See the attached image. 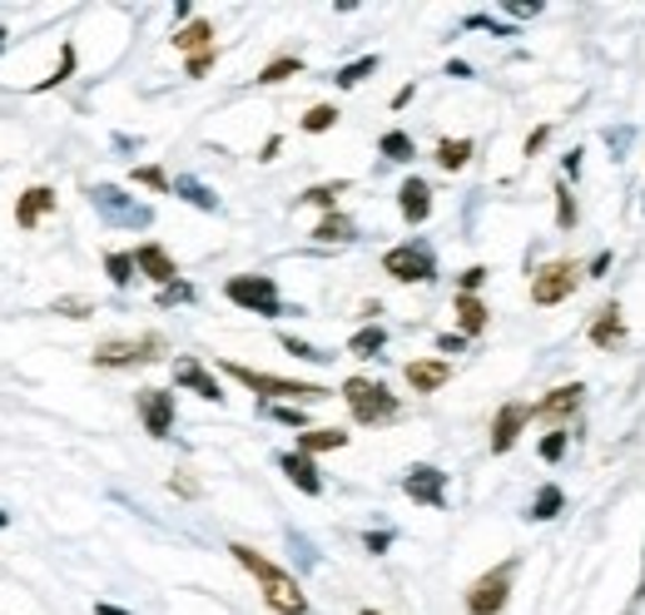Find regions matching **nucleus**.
I'll use <instances>...</instances> for the list:
<instances>
[{
  "label": "nucleus",
  "instance_id": "obj_53",
  "mask_svg": "<svg viewBox=\"0 0 645 615\" xmlns=\"http://www.w3.org/2000/svg\"><path fill=\"white\" fill-rule=\"evenodd\" d=\"M94 615H130V611H120V606H110V601H100V606H94Z\"/></svg>",
  "mask_w": 645,
  "mask_h": 615
},
{
  "label": "nucleus",
  "instance_id": "obj_16",
  "mask_svg": "<svg viewBox=\"0 0 645 615\" xmlns=\"http://www.w3.org/2000/svg\"><path fill=\"white\" fill-rule=\"evenodd\" d=\"M581 397H586V387L581 383H566V387H556V392H546L542 402L532 407V417H546V422H562V417H571V412L581 407Z\"/></svg>",
  "mask_w": 645,
  "mask_h": 615
},
{
  "label": "nucleus",
  "instance_id": "obj_11",
  "mask_svg": "<svg viewBox=\"0 0 645 615\" xmlns=\"http://www.w3.org/2000/svg\"><path fill=\"white\" fill-rule=\"evenodd\" d=\"M140 417H144V432H150V437H169V432H174V392L144 387L140 392Z\"/></svg>",
  "mask_w": 645,
  "mask_h": 615
},
{
  "label": "nucleus",
  "instance_id": "obj_45",
  "mask_svg": "<svg viewBox=\"0 0 645 615\" xmlns=\"http://www.w3.org/2000/svg\"><path fill=\"white\" fill-rule=\"evenodd\" d=\"M169 492H179V496H199V482H194V476L179 472V476H169Z\"/></svg>",
  "mask_w": 645,
  "mask_h": 615
},
{
  "label": "nucleus",
  "instance_id": "obj_12",
  "mask_svg": "<svg viewBox=\"0 0 645 615\" xmlns=\"http://www.w3.org/2000/svg\"><path fill=\"white\" fill-rule=\"evenodd\" d=\"M526 422H532V407H526V402H506V407L492 417V452H512Z\"/></svg>",
  "mask_w": 645,
  "mask_h": 615
},
{
  "label": "nucleus",
  "instance_id": "obj_38",
  "mask_svg": "<svg viewBox=\"0 0 645 615\" xmlns=\"http://www.w3.org/2000/svg\"><path fill=\"white\" fill-rule=\"evenodd\" d=\"M556 224H562V229H576V194H571L566 179L556 184Z\"/></svg>",
  "mask_w": 645,
  "mask_h": 615
},
{
  "label": "nucleus",
  "instance_id": "obj_24",
  "mask_svg": "<svg viewBox=\"0 0 645 615\" xmlns=\"http://www.w3.org/2000/svg\"><path fill=\"white\" fill-rule=\"evenodd\" d=\"M174 194L184 199V204L204 209V214H214V209H219V194H214V189L199 184V179H189V174H179V179H174Z\"/></svg>",
  "mask_w": 645,
  "mask_h": 615
},
{
  "label": "nucleus",
  "instance_id": "obj_17",
  "mask_svg": "<svg viewBox=\"0 0 645 615\" xmlns=\"http://www.w3.org/2000/svg\"><path fill=\"white\" fill-rule=\"evenodd\" d=\"M56 209V189H46V184H36V189H26V194L16 199V224L20 229H40V219Z\"/></svg>",
  "mask_w": 645,
  "mask_h": 615
},
{
  "label": "nucleus",
  "instance_id": "obj_22",
  "mask_svg": "<svg viewBox=\"0 0 645 615\" xmlns=\"http://www.w3.org/2000/svg\"><path fill=\"white\" fill-rule=\"evenodd\" d=\"M337 447H347V432L343 427H309V432H299V452H303V457H313V452H337Z\"/></svg>",
  "mask_w": 645,
  "mask_h": 615
},
{
  "label": "nucleus",
  "instance_id": "obj_7",
  "mask_svg": "<svg viewBox=\"0 0 645 615\" xmlns=\"http://www.w3.org/2000/svg\"><path fill=\"white\" fill-rule=\"evenodd\" d=\"M581 263H571V259H556V263H546L542 273L532 279V303L536 308H556V303H566L571 293L581 289Z\"/></svg>",
  "mask_w": 645,
  "mask_h": 615
},
{
  "label": "nucleus",
  "instance_id": "obj_28",
  "mask_svg": "<svg viewBox=\"0 0 645 615\" xmlns=\"http://www.w3.org/2000/svg\"><path fill=\"white\" fill-rule=\"evenodd\" d=\"M377 154L393 159V164H407V159L417 154V144H412V134H403V130H387L383 140H377Z\"/></svg>",
  "mask_w": 645,
  "mask_h": 615
},
{
  "label": "nucleus",
  "instance_id": "obj_51",
  "mask_svg": "<svg viewBox=\"0 0 645 615\" xmlns=\"http://www.w3.org/2000/svg\"><path fill=\"white\" fill-rule=\"evenodd\" d=\"M447 75H452V80H467V75H472V65H467V60H452Z\"/></svg>",
  "mask_w": 645,
  "mask_h": 615
},
{
  "label": "nucleus",
  "instance_id": "obj_36",
  "mask_svg": "<svg viewBox=\"0 0 645 615\" xmlns=\"http://www.w3.org/2000/svg\"><path fill=\"white\" fill-rule=\"evenodd\" d=\"M333 124H337V110H333V104H313V110L303 114V130H309V134H327Z\"/></svg>",
  "mask_w": 645,
  "mask_h": 615
},
{
  "label": "nucleus",
  "instance_id": "obj_49",
  "mask_svg": "<svg viewBox=\"0 0 645 615\" xmlns=\"http://www.w3.org/2000/svg\"><path fill=\"white\" fill-rule=\"evenodd\" d=\"M606 269H611V253H596V259H591V269H586V279H606Z\"/></svg>",
  "mask_w": 645,
  "mask_h": 615
},
{
  "label": "nucleus",
  "instance_id": "obj_5",
  "mask_svg": "<svg viewBox=\"0 0 645 615\" xmlns=\"http://www.w3.org/2000/svg\"><path fill=\"white\" fill-rule=\"evenodd\" d=\"M224 299L249 308V313L259 317H279L283 313V299H279V283L269 279V273H239V279L224 283Z\"/></svg>",
  "mask_w": 645,
  "mask_h": 615
},
{
  "label": "nucleus",
  "instance_id": "obj_1",
  "mask_svg": "<svg viewBox=\"0 0 645 615\" xmlns=\"http://www.w3.org/2000/svg\"><path fill=\"white\" fill-rule=\"evenodd\" d=\"M234 561L243 571H249L253 581H259V591H263V601H269V611L273 615H309V596H303V586L289 576L283 566H273L269 556H259L253 546H243V541H234Z\"/></svg>",
  "mask_w": 645,
  "mask_h": 615
},
{
  "label": "nucleus",
  "instance_id": "obj_41",
  "mask_svg": "<svg viewBox=\"0 0 645 615\" xmlns=\"http://www.w3.org/2000/svg\"><path fill=\"white\" fill-rule=\"evenodd\" d=\"M542 457L546 462H562L566 457V432H546V437H542Z\"/></svg>",
  "mask_w": 645,
  "mask_h": 615
},
{
  "label": "nucleus",
  "instance_id": "obj_8",
  "mask_svg": "<svg viewBox=\"0 0 645 615\" xmlns=\"http://www.w3.org/2000/svg\"><path fill=\"white\" fill-rule=\"evenodd\" d=\"M164 353V337L160 333H144V337H114V343L94 347V367H140L154 363Z\"/></svg>",
  "mask_w": 645,
  "mask_h": 615
},
{
  "label": "nucleus",
  "instance_id": "obj_26",
  "mask_svg": "<svg viewBox=\"0 0 645 615\" xmlns=\"http://www.w3.org/2000/svg\"><path fill=\"white\" fill-rule=\"evenodd\" d=\"M383 347H387V333H383V327H377V323L357 327V333L347 337V353H353V357H377V353H383Z\"/></svg>",
  "mask_w": 645,
  "mask_h": 615
},
{
  "label": "nucleus",
  "instance_id": "obj_42",
  "mask_svg": "<svg viewBox=\"0 0 645 615\" xmlns=\"http://www.w3.org/2000/svg\"><path fill=\"white\" fill-rule=\"evenodd\" d=\"M174 303H194V289H189V283H174V289H160V308H174Z\"/></svg>",
  "mask_w": 645,
  "mask_h": 615
},
{
  "label": "nucleus",
  "instance_id": "obj_23",
  "mask_svg": "<svg viewBox=\"0 0 645 615\" xmlns=\"http://www.w3.org/2000/svg\"><path fill=\"white\" fill-rule=\"evenodd\" d=\"M457 327H462V337L486 333V303L477 293H457Z\"/></svg>",
  "mask_w": 645,
  "mask_h": 615
},
{
  "label": "nucleus",
  "instance_id": "obj_33",
  "mask_svg": "<svg viewBox=\"0 0 645 615\" xmlns=\"http://www.w3.org/2000/svg\"><path fill=\"white\" fill-rule=\"evenodd\" d=\"M279 347L293 353V357H303V363H327V357H333V353H323V347L303 343V337H293V333H279Z\"/></svg>",
  "mask_w": 645,
  "mask_h": 615
},
{
  "label": "nucleus",
  "instance_id": "obj_39",
  "mask_svg": "<svg viewBox=\"0 0 645 615\" xmlns=\"http://www.w3.org/2000/svg\"><path fill=\"white\" fill-rule=\"evenodd\" d=\"M269 417L283 422V427H303V432H309V412H303V407H289V402H273Z\"/></svg>",
  "mask_w": 645,
  "mask_h": 615
},
{
  "label": "nucleus",
  "instance_id": "obj_18",
  "mask_svg": "<svg viewBox=\"0 0 645 615\" xmlns=\"http://www.w3.org/2000/svg\"><path fill=\"white\" fill-rule=\"evenodd\" d=\"M403 373H407V387L412 392H437V387H447L452 363H442V357H417V363H407Z\"/></svg>",
  "mask_w": 645,
  "mask_h": 615
},
{
  "label": "nucleus",
  "instance_id": "obj_44",
  "mask_svg": "<svg viewBox=\"0 0 645 615\" xmlns=\"http://www.w3.org/2000/svg\"><path fill=\"white\" fill-rule=\"evenodd\" d=\"M363 546L373 551V556H383V551L393 546V532H367V536H363Z\"/></svg>",
  "mask_w": 645,
  "mask_h": 615
},
{
  "label": "nucleus",
  "instance_id": "obj_54",
  "mask_svg": "<svg viewBox=\"0 0 645 615\" xmlns=\"http://www.w3.org/2000/svg\"><path fill=\"white\" fill-rule=\"evenodd\" d=\"M0 526H10V516H6V512H0Z\"/></svg>",
  "mask_w": 645,
  "mask_h": 615
},
{
  "label": "nucleus",
  "instance_id": "obj_35",
  "mask_svg": "<svg viewBox=\"0 0 645 615\" xmlns=\"http://www.w3.org/2000/svg\"><path fill=\"white\" fill-rule=\"evenodd\" d=\"M134 184L154 189V194H174V179H169L164 169H154V164H140V169H134Z\"/></svg>",
  "mask_w": 645,
  "mask_h": 615
},
{
  "label": "nucleus",
  "instance_id": "obj_40",
  "mask_svg": "<svg viewBox=\"0 0 645 615\" xmlns=\"http://www.w3.org/2000/svg\"><path fill=\"white\" fill-rule=\"evenodd\" d=\"M50 313H60V317H90L94 303H84V299H56V308H50Z\"/></svg>",
  "mask_w": 645,
  "mask_h": 615
},
{
  "label": "nucleus",
  "instance_id": "obj_52",
  "mask_svg": "<svg viewBox=\"0 0 645 615\" xmlns=\"http://www.w3.org/2000/svg\"><path fill=\"white\" fill-rule=\"evenodd\" d=\"M645 601V551H641V586H636V596H631V611H636Z\"/></svg>",
  "mask_w": 645,
  "mask_h": 615
},
{
  "label": "nucleus",
  "instance_id": "obj_31",
  "mask_svg": "<svg viewBox=\"0 0 645 615\" xmlns=\"http://www.w3.org/2000/svg\"><path fill=\"white\" fill-rule=\"evenodd\" d=\"M373 70H377V56H363V60H353V65H343V70H337V90H353V84H363L367 75H373Z\"/></svg>",
  "mask_w": 645,
  "mask_h": 615
},
{
  "label": "nucleus",
  "instance_id": "obj_9",
  "mask_svg": "<svg viewBox=\"0 0 645 615\" xmlns=\"http://www.w3.org/2000/svg\"><path fill=\"white\" fill-rule=\"evenodd\" d=\"M383 273L397 283H432L437 279V259L422 243H397V249L383 253Z\"/></svg>",
  "mask_w": 645,
  "mask_h": 615
},
{
  "label": "nucleus",
  "instance_id": "obj_55",
  "mask_svg": "<svg viewBox=\"0 0 645 615\" xmlns=\"http://www.w3.org/2000/svg\"><path fill=\"white\" fill-rule=\"evenodd\" d=\"M357 615H383V611H357Z\"/></svg>",
  "mask_w": 645,
  "mask_h": 615
},
{
  "label": "nucleus",
  "instance_id": "obj_37",
  "mask_svg": "<svg viewBox=\"0 0 645 615\" xmlns=\"http://www.w3.org/2000/svg\"><path fill=\"white\" fill-rule=\"evenodd\" d=\"M337 194H347V179H333V184H319V189H309V204H319V209H327L333 214V204H337Z\"/></svg>",
  "mask_w": 645,
  "mask_h": 615
},
{
  "label": "nucleus",
  "instance_id": "obj_14",
  "mask_svg": "<svg viewBox=\"0 0 645 615\" xmlns=\"http://www.w3.org/2000/svg\"><path fill=\"white\" fill-rule=\"evenodd\" d=\"M174 383L189 387V392H199L204 402H224V387H219V377L209 373L199 357H179V363H174Z\"/></svg>",
  "mask_w": 645,
  "mask_h": 615
},
{
  "label": "nucleus",
  "instance_id": "obj_15",
  "mask_svg": "<svg viewBox=\"0 0 645 615\" xmlns=\"http://www.w3.org/2000/svg\"><path fill=\"white\" fill-rule=\"evenodd\" d=\"M279 472L289 476V482L299 486L303 496H323V476H319V466H313V457H303V452H283V457H279Z\"/></svg>",
  "mask_w": 645,
  "mask_h": 615
},
{
  "label": "nucleus",
  "instance_id": "obj_34",
  "mask_svg": "<svg viewBox=\"0 0 645 615\" xmlns=\"http://www.w3.org/2000/svg\"><path fill=\"white\" fill-rule=\"evenodd\" d=\"M70 75H75V46H60V65H56V75H46V80L36 84V90L46 94V90H56V84H65Z\"/></svg>",
  "mask_w": 645,
  "mask_h": 615
},
{
  "label": "nucleus",
  "instance_id": "obj_20",
  "mask_svg": "<svg viewBox=\"0 0 645 615\" xmlns=\"http://www.w3.org/2000/svg\"><path fill=\"white\" fill-rule=\"evenodd\" d=\"M586 337H591L596 347H621V343H626V317H621V303H606V308H601V317L591 323Z\"/></svg>",
  "mask_w": 645,
  "mask_h": 615
},
{
  "label": "nucleus",
  "instance_id": "obj_25",
  "mask_svg": "<svg viewBox=\"0 0 645 615\" xmlns=\"http://www.w3.org/2000/svg\"><path fill=\"white\" fill-rule=\"evenodd\" d=\"M313 239H319V243H353V239H357V229H353V219L337 214V209H333V214H323V219H319Z\"/></svg>",
  "mask_w": 645,
  "mask_h": 615
},
{
  "label": "nucleus",
  "instance_id": "obj_27",
  "mask_svg": "<svg viewBox=\"0 0 645 615\" xmlns=\"http://www.w3.org/2000/svg\"><path fill=\"white\" fill-rule=\"evenodd\" d=\"M562 506H566V492L556 482H546L542 492H536V502H532V522H552V516H562Z\"/></svg>",
  "mask_w": 645,
  "mask_h": 615
},
{
  "label": "nucleus",
  "instance_id": "obj_29",
  "mask_svg": "<svg viewBox=\"0 0 645 615\" xmlns=\"http://www.w3.org/2000/svg\"><path fill=\"white\" fill-rule=\"evenodd\" d=\"M104 273H110L114 289H130L134 283V253H104Z\"/></svg>",
  "mask_w": 645,
  "mask_h": 615
},
{
  "label": "nucleus",
  "instance_id": "obj_2",
  "mask_svg": "<svg viewBox=\"0 0 645 615\" xmlns=\"http://www.w3.org/2000/svg\"><path fill=\"white\" fill-rule=\"evenodd\" d=\"M224 373L234 377V383H243L249 392H259V397H289V402H323V397H333V392L319 387V383H299V377L253 373V367H243V363H224Z\"/></svg>",
  "mask_w": 645,
  "mask_h": 615
},
{
  "label": "nucleus",
  "instance_id": "obj_21",
  "mask_svg": "<svg viewBox=\"0 0 645 615\" xmlns=\"http://www.w3.org/2000/svg\"><path fill=\"white\" fill-rule=\"evenodd\" d=\"M174 50H189V60L209 56V50H214V26H209V20H189V26L174 36Z\"/></svg>",
  "mask_w": 645,
  "mask_h": 615
},
{
  "label": "nucleus",
  "instance_id": "obj_48",
  "mask_svg": "<svg viewBox=\"0 0 645 615\" xmlns=\"http://www.w3.org/2000/svg\"><path fill=\"white\" fill-rule=\"evenodd\" d=\"M546 134H552V130H546V124H536V130H532V134H526V154H542Z\"/></svg>",
  "mask_w": 645,
  "mask_h": 615
},
{
  "label": "nucleus",
  "instance_id": "obj_4",
  "mask_svg": "<svg viewBox=\"0 0 645 615\" xmlns=\"http://www.w3.org/2000/svg\"><path fill=\"white\" fill-rule=\"evenodd\" d=\"M90 204H94V214H100L104 224H114V229H150L154 224V209L150 204H134L120 184H94L90 189Z\"/></svg>",
  "mask_w": 645,
  "mask_h": 615
},
{
  "label": "nucleus",
  "instance_id": "obj_43",
  "mask_svg": "<svg viewBox=\"0 0 645 615\" xmlns=\"http://www.w3.org/2000/svg\"><path fill=\"white\" fill-rule=\"evenodd\" d=\"M482 283H486V269H482V263H477V269H467V273H462L457 293H477V289H482Z\"/></svg>",
  "mask_w": 645,
  "mask_h": 615
},
{
  "label": "nucleus",
  "instance_id": "obj_10",
  "mask_svg": "<svg viewBox=\"0 0 645 615\" xmlns=\"http://www.w3.org/2000/svg\"><path fill=\"white\" fill-rule=\"evenodd\" d=\"M403 492H407L417 506H432V512H442V506H447V472H442V466H427V462L407 466Z\"/></svg>",
  "mask_w": 645,
  "mask_h": 615
},
{
  "label": "nucleus",
  "instance_id": "obj_13",
  "mask_svg": "<svg viewBox=\"0 0 645 615\" xmlns=\"http://www.w3.org/2000/svg\"><path fill=\"white\" fill-rule=\"evenodd\" d=\"M134 269H140L144 279H154L160 289H174L179 283V263L169 259V249H160V243H140V249H134Z\"/></svg>",
  "mask_w": 645,
  "mask_h": 615
},
{
  "label": "nucleus",
  "instance_id": "obj_30",
  "mask_svg": "<svg viewBox=\"0 0 645 615\" xmlns=\"http://www.w3.org/2000/svg\"><path fill=\"white\" fill-rule=\"evenodd\" d=\"M472 159V140H442L437 144V164L442 169H467Z\"/></svg>",
  "mask_w": 645,
  "mask_h": 615
},
{
  "label": "nucleus",
  "instance_id": "obj_50",
  "mask_svg": "<svg viewBox=\"0 0 645 615\" xmlns=\"http://www.w3.org/2000/svg\"><path fill=\"white\" fill-rule=\"evenodd\" d=\"M412 94H417V84H403V90L393 94V110H403V104H412Z\"/></svg>",
  "mask_w": 645,
  "mask_h": 615
},
{
  "label": "nucleus",
  "instance_id": "obj_46",
  "mask_svg": "<svg viewBox=\"0 0 645 615\" xmlns=\"http://www.w3.org/2000/svg\"><path fill=\"white\" fill-rule=\"evenodd\" d=\"M462 347H467V337H462V333H442L437 337V353H462Z\"/></svg>",
  "mask_w": 645,
  "mask_h": 615
},
{
  "label": "nucleus",
  "instance_id": "obj_32",
  "mask_svg": "<svg viewBox=\"0 0 645 615\" xmlns=\"http://www.w3.org/2000/svg\"><path fill=\"white\" fill-rule=\"evenodd\" d=\"M289 75H303V60H293V56H283V60H269V65L259 70V84H283Z\"/></svg>",
  "mask_w": 645,
  "mask_h": 615
},
{
  "label": "nucleus",
  "instance_id": "obj_19",
  "mask_svg": "<svg viewBox=\"0 0 645 615\" xmlns=\"http://www.w3.org/2000/svg\"><path fill=\"white\" fill-rule=\"evenodd\" d=\"M397 209H403L407 224H427V214H432L427 179H403V189H397Z\"/></svg>",
  "mask_w": 645,
  "mask_h": 615
},
{
  "label": "nucleus",
  "instance_id": "obj_6",
  "mask_svg": "<svg viewBox=\"0 0 645 615\" xmlns=\"http://www.w3.org/2000/svg\"><path fill=\"white\" fill-rule=\"evenodd\" d=\"M512 576H516V561H502V566H492L486 576L472 581L467 615H502L506 611V596H512Z\"/></svg>",
  "mask_w": 645,
  "mask_h": 615
},
{
  "label": "nucleus",
  "instance_id": "obj_3",
  "mask_svg": "<svg viewBox=\"0 0 645 615\" xmlns=\"http://www.w3.org/2000/svg\"><path fill=\"white\" fill-rule=\"evenodd\" d=\"M343 402L353 407V422H363V427H377V422L397 417V397L383 383H373V377H347Z\"/></svg>",
  "mask_w": 645,
  "mask_h": 615
},
{
  "label": "nucleus",
  "instance_id": "obj_47",
  "mask_svg": "<svg viewBox=\"0 0 645 615\" xmlns=\"http://www.w3.org/2000/svg\"><path fill=\"white\" fill-rule=\"evenodd\" d=\"M209 65H214V50H209V56H194V60H189V80L209 75Z\"/></svg>",
  "mask_w": 645,
  "mask_h": 615
}]
</instances>
